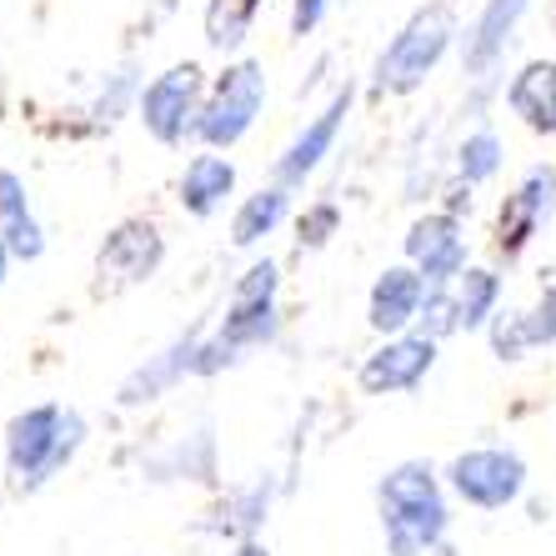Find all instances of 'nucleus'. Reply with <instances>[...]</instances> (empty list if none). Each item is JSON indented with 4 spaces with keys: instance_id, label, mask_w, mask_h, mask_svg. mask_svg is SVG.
<instances>
[{
    "instance_id": "nucleus-19",
    "label": "nucleus",
    "mask_w": 556,
    "mask_h": 556,
    "mask_svg": "<svg viewBox=\"0 0 556 556\" xmlns=\"http://www.w3.org/2000/svg\"><path fill=\"white\" fill-rule=\"evenodd\" d=\"M502 170H506L502 130H496L492 121H471V126L462 130V141L452 146V181L481 191V186H492Z\"/></svg>"
},
{
    "instance_id": "nucleus-6",
    "label": "nucleus",
    "mask_w": 556,
    "mask_h": 556,
    "mask_svg": "<svg viewBox=\"0 0 556 556\" xmlns=\"http://www.w3.org/2000/svg\"><path fill=\"white\" fill-rule=\"evenodd\" d=\"M206 76L201 65H170L155 80L141 86V101H136V116H141L146 136L161 146H186L201 141V111H206Z\"/></svg>"
},
{
    "instance_id": "nucleus-22",
    "label": "nucleus",
    "mask_w": 556,
    "mask_h": 556,
    "mask_svg": "<svg viewBox=\"0 0 556 556\" xmlns=\"http://www.w3.org/2000/svg\"><path fill=\"white\" fill-rule=\"evenodd\" d=\"M256 11H261V0H206V15H201V26H206V46L211 51H220V55H236L251 40Z\"/></svg>"
},
{
    "instance_id": "nucleus-10",
    "label": "nucleus",
    "mask_w": 556,
    "mask_h": 556,
    "mask_svg": "<svg viewBox=\"0 0 556 556\" xmlns=\"http://www.w3.org/2000/svg\"><path fill=\"white\" fill-rule=\"evenodd\" d=\"M406 266L427 276V286H456V276L471 266V241H466V220L452 211H421L406 231Z\"/></svg>"
},
{
    "instance_id": "nucleus-27",
    "label": "nucleus",
    "mask_w": 556,
    "mask_h": 556,
    "mask_svg": "<svg viewBox=\"0 0 556 556\" xmlns=\"http://www.w3.org/2000/svg\"><path fill=\"white\" fill-rule=\"evenodd\" d=\"M266 506H271V481H256L247 492H231V517L247 542H251V531L261 527V517H266Z\"/></svg>"
},
{
    "instance_id": "nucleus-20",
    "label": "nucleus",
    "mask_w": 556,
    "mask_h": 556,
    "mask_svg": "<svg viewBox=\"0 0 556 556\" xmlns=\"http://www.w3.org/2000/svg\"><path fill=\"white\" fill-rule=\"evenodd\" d=\"M0 241L11 247L15 261L46 256V231H40L36 211H30V191L15 170H0Z\"/></svg>"
},
{
    "instance_id": "nucleus-2",
    "label": "nucleus",
    "mask_w": 556,
    "mask_h": 556,
    "mask_svg": "<svg viewBox=\"0 0 556 556\" xmlns=\"http://www.w3.org/2000/svg\"><path fill=\"white\" fill-rule=\"evenodd\" d=\"M462 46V21H456L452 0H427L402 21V30L381 46L371 65V91L376 96H416L437 76L446 55Z\"/></svg>"
},
{
    "instance_id": "nucleus-15",
    "label": "nucleus",
    "mask_w": 556,
    "mask_h": 556,
    "mask_svg": "<svg viewBox=\"0 0 556 556\" xmlns=\"http://www.w3.org/2000/svg\"><path fill=\"white\" fill-rule=\"evenodd\" d=\"M427 276L416 271V266H387V271L371 281V296H366V326H371L376 337H406L416 331L421 321V306H427Z\"/></svg>"
},
{
    "instance_id": "nucleus-13",
    "label": "nucleus",
    "mask_w": 556,
    "mask_h": 556,
    "mask_svg": "<svg viewBox=\"0 0 556 556\" xmlns=\"http://www.w3.org/2000/svg\"><path fill=\"white\" fill-rule=\"evenodd\" d=\"M351 105H356V91H351V86H341V91L331 96V101H326L321 111H316V116L296 130V136H291V146L276 155V181H281V186H301L306 176H316V170H321V161L337 151V136H341V126H346Z\"/></svg>"
},
{
    "instance_id": "nucleus-29",
    "label": "nucleus",
    "mask_w": 556,
    "mask_h": 556,
    "mask_svg": "<svg viewBox=\"0 0 556 556\" xmlns=\"http://www.w3.org/2000/svg\"><path fill=\"white\" fill-rule=\"evenodd\" d=\"M326 11H331V0H291V36L306 40L326 21Z\"/></svg>"
},
{
    "instance_id": "nucleus-25",
    "label": "nucleus",
    "mask_w": 556,
    "mask_h": 556,
    "mask_svg": "<svg viewBox=\"0 0 556 556\" xmlns=\"http://www.w3.org/2000/svg\"><path fill=\"white\" fill-rule=\"evenodd\" d=\"M337 226H341V206L337 201H316V206H306L296 216V241L306 251H321L331 236H337Z\"/></svg>"
},
{
    "instance_id": "nucleus-11",
    "label": "nucleus",
    "mask_w": 556,
    "mask_h": 556,
    "mask_svg": "<svg viewBox=\"0 0 556 556\" xmlns=\"http://www.w3.org/2000/svg\"><path fill=\"white\" fill-rule=\"evenodd\" d=\"M437 351L441 341L421 337V331H406V337H387L371 351L356 371L366 396H406L437 371Z\"/></svg>"
},
{
    "instance_id": "nucleus-23",
    "label": "nucleus",
    "mask_w": 556,
    "mask_h": 556,
    "mask_svg": "<svg viewBox=\"0 0 556 556\" xmlns=\"http://www.w3.org/2000/svg\"><path fill=\"white\" fill-rule=\"evenodd\" d=\"M481 337H486V346H492V356H496V362H506V366L527 362L531 351H536V346H531L527 311H521V306H502V316H496V321L486 326Z\"/></svg>"
},
{
    "instance_id": "nucleus-31",
    "label": "nucleus",
    "mask_w": 556,
    "mask_h": 556,
    "mask_svg": "<svg viewBox=\"0 0 556 556\" xmlns=\"http://www.w3.org/2000/svg\"><path fill=\"white\" fill-rule=\"evenodd\" d=\"M236 556H271V552H266L261 542H241V546H236Z\"/></svg>"
},
{
    "instance_id": "nucleus-3",
    "label": "nucleus",
    "mask_w": 556,
    "mask_h": 556,
    "mask_svg": "<svg viewBox=\"0 0 556 556\" xmlns=\"http://www.w3.org/2000/svg\"><path fill=\"white\" fill-rule=\"evenodd\" d=\"M276 291H281V266L271 256L251 261L241 281L231 286V306H226V321H220L216 337L201 341V356H195V376H216L226 366L241 362V351L266 346L281 331V306H276Z\"/></svg>"
},
{
    "instance_id": "nucleus-8",
    "label": "nucleus",
    "mask_w": 556,
    "mask_h": 556,
    "mask_svg": "<svg viewBox=\"0 0 556 556\" xmlns=\"http://www.w3.org/2000/svg\"><path fill=\"white\" fill-rule=\"evenodd\" d=\"M552 216H556V166L552 161H531L511 181V191L502 195V206H496V226H492L496 261L511 266V261L527 256L552 226Z\"/></svg>"
},
{
    "instance_id": "nucleus-32",
    "label": "nucleus",
    "mask_w": 556,
    "mask_h": 556,
    "mask_svg": "<svg viewBox=\"0 0 556 556\" xmlns=\"http://www.w3.org/2000/svg\"><path fill=\"white\" fill-rule=\"evenodd\" d=\"M552 15H556V0H552Z\"/></svg>"
},
{
    "instance_id": "nucleus-9",
    "label": "nucleus",
    "mask_w": 556,
    "mask_h": 556,
    "mask_svg": "<svg viewBox=\"0 0 556 556\" xmlns=\"http://www.w3.org/2000/svg\"><path fill=\"white\" fill-rule=\"evenodd\" d=\"M536 11V0H481L471 26L462 36V71L471 86H496L506 65V51L517 46L527 15Z\"/></svg>"
},
{
    "instance_id": "nucleus-12",
    "label": "nucleus",
    "mask_w": 556,
    "mask_h": 556,
    "mask_svg": "<svg viewBox=\"0 0 556 556\" xmlns=\"http://www.w3.org/2000/svg\"><path fill=\"white\" fill-rule=\"evenodd\" d=\"M161 261H166L161 226L146 216H130L105 231L101 251H96V276H101V286H141L161 271Z\"/></svg>"
},
{
    "instance_id": "nucleus-21",
    "label": "nucleus",
    "mask_w": 556,
    "mask_h": 556,
    "mask_svg": "<svg viewBox=\"0 0 556 556\" xmlns=\"http://www.w3.org/2000/svg\"><path fill=\"white\" fill-rule=\"evenodd\" d=\"M291 220V186L271 181L261 186V191H251L241 206H236L231 216V241L236 247H261L266 236H276Z\"/></svg>"
},
{
    "instance_id": "nucleus-4",
    "label": "nucleus",
    "mask_w": 556,
    "mask_h": 556,
    "mask_svg": "<svg viewBox=\"0 0 556 556\" xmlns=\"http://www.w3.org/2000/svg\"><path fill=\"white\" fill-rule=\"evenodd\" d=\"M80 441H86V416L80 412H65L55 402L26 406L5 427V466H11V477L26 492H36V486H46L76 462Z\"/></svg>"
},
{
    "instance_id": "nucleus-26",
    "label": "nucleus",
    "mask_w": 556,
    "mask_h": 556,
    "mask_svg": "<svg viewBox=\"0 0 556 556\" xmlns=\"http://www.w3.org/2000/svg\"><path fill=\"white\" fill-rule=\"evenodd\" d=\"M416 331L431 341H446L456 337V301H452V286H431L427 291V306H421V321Z\"/></svg>"
},
{
    "instance_id": "nucleus-17",
    "label": "nucleus",
    "mask_w": 556,
    "mask_h": 556,
    "mask_svg": "<svg viewBox=\"0 0 556 556\" xmlns=\"http://www.w3.org/2000/svg\"><path fill=\"white\" fill-rule=\"evenodd\" d=\"M231 195H236V166L220 151H195L186 161L181 181H176V201H181L186 216H195V220L216 216Z\"/></svg>"
},
{
    "instance_id": "nucleus-24",
    "label": "nucleus",
    "mask_w": 556,
    "mask_h": 556,
    "mask_svg": "<svg viewBox=\"0 0 556 556\" xmlns=\"http://www.w3.org/2000/svg\"><path fill=\"white\" fill-rule=\"evenodd\" d=\"M521 311H527L531 346H536V351H552L556 346V266H552V271H542V281H536V296H531Z\"/></svg>"
},
{
    "instance_id": "nucleus-30",
    "label": "nucleus",
    "mask_w": 556,
    "mask_h": 556,
    "mask_svg": "<svg viewBox=\"0 0 556 556\" xmlns=\"http://www.w3.org/2000/svg\"><path fill=\"white\" fill-rule=\"evenodd\" d=\"M11 247H5V241H0V286H5V276H11Z\"/></svg>"
},
{
    "instance_id": "nucleus-1",
    "label": "nucleus",
    "mask_w": 556,
    "mask_h": 556,
    "mask_svg": "<svg viewBox=\"0 0 556 556\" xmlns=\"http://www.w3.org/2000/svg\"><path fill=\"white\" fill-rule=\"evenodd\" d=\"M376 511L391 556H431L446 546L452 502H446V477L431 462L391 466L376 486Z\"/></svg>"
},
{
    "instance_id": "nucleus-5",
    "label": "nucleus",
    "mask_w": 556,
    "mask_h": 556,
    "mask_svg": "<svg viewBox=\"0 0 556 556\" xmlns=\"http://www.w3.org/2000/svg\"><path fill=\"white\" fill-rule=\"evenodd\" d=\"M446 492L456 496L471 511H506L517 506L531 486V466L517 446H502V441H481V446H466L446 462Z\"/></svg>"
},
{
    "instance_id": "nucleus-16",
    "label": "nucleus",
    "mask_w": 556,
    "mask_h": 556,
    "mask_svg": "<svg viewBox=\"0 0 556 556\" xmlns=\"http://www.w3.org/2000/svg\"><path fill=\"white\" fill-rule=\"evenodd\" d=\"M201 331H186V337H176L166 351H155V356H146L136 371L121 381V406H146L155 402V396H166L181 376H195V356H201Z\"/></svg>"
},
{
    "instance_id": "nucleus-7",
    "label": "nucleus",
    "mask_w": 556,
    "mask_h": 556,
    "mask_svg": "<svg viewBox=\"0 0 556 556\" xmlns=\"http://www.w3.org/2000/svg\"><path fill=\"white\" fill-rule=\"evenodd\" d=\"M266 111V65L231 61L211 80L206 111H201V146L206 151H231L251 136V126Z\"/></svg>"
},
{
    "instance_id": "nucleus-14",
    "label": "nucleus",
    "mask_w": 556,
    "mask_h": 556,
    "mask_svg": "<svg viewBox=\"0 0 556 556\" xmlns=\"http://www.w3.org/2000/svg\"><path fill=\"white\" fill-rule=\"evenodd\" d=\"M502 105L536 141H556V55H531L502 80Z\"/></svg>"
},
{
    "instance_id": "nucleus-28",
    "label": "nucleus",
    "mask_w": 556,
    "mask_h": 556,
    "mask_svg": "<svg viewBox=\"0 0 556 556\" xmlns=\"http://www.w3.org/2000/svg\"><path fill=\"white\" fill-rule=\"evenodd\" d=\"M130 101H141L136 71H116V76H111V91H101V101H96V116H101V121H116Z\"/></svg>"
},
{
    "instance_id": "nucleus-18",
    "label": "nucleus",
    "mask_w": 556,
    "mask_h": 556,
    "mask_svg": "<svg viewBox=\"0 0 556 556\" xmlns=\"http://www.w3.org/2000/svg\"><path fill=\"white\" fill-rule=\"evenodd\" d=\"M452 301H456V331L466 337H481L486 326L502 316L506 306V276L502 266H466L452 286Z\"/></svg>"
}]
</instances>
